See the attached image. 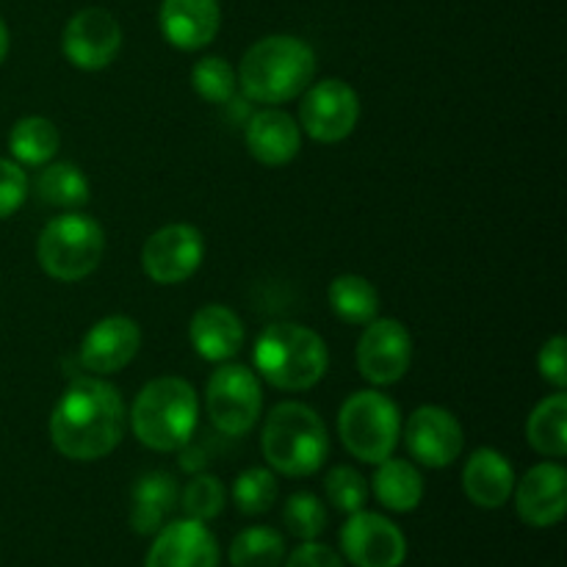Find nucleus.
I'll return each instance as SVG.
<instances>
[{
  "label": "nucleus",
  "instance_id": "f257e3e1",
  "mask_svg": "<svg viewBox=\"0 0 567 567\" xmlns=\"http://www.w3.org/2000/svg\"><path fill=\"white\" fill-rule=\"evenodd\" d=\"M125 424V402L105 377H75L50 413V443L61 457L94 463L120 446Z\"/></svg>",
  "mask_w": 567,
  "mask_h": 567
},
{
  "label": "nucleus",
  "instance_id": "f03ea898",
  "mask_svg": "<svg viewBox=\"0 0 567 567\" xmlns=\"http://www.w3.org/2000/svg\"><path fill=\"white\" fill-rule=\"evenodd\" d=\"M316 50L291 33L264 37L244 53L238 86L252 103L282 105L302 97L316 78Z\"/></svg>",
  "mask_w": 567,
  "mask_h": 567
},
{
  "label": "nucleus",
  "instance_id": "7ed1b4c3",
  "mask_svg": "<svg viewBox=\"0 0 567 567\" xmlns=\"http://www.w3.org/2000/svg\"><path fill=\"white\" fill-rule=\"evenodd\" d=\"M199 402L183 377H158L133 399L127 413L133 437L153 452H181L197 432Z\"/></svg>",
  "mask_w": 567,
  "mask_h": 567
},
{
  "label": "nucleus",
  "instance_id": "20e7f679",
  "mask_svg": "<svg viewBox=\"0 0 567 567\" xmlns=\"http://www.w3.org/2000/svg\"><path fill=\"white\" fill-rule=\"evenodd\" d=\"M255 369L271 388L297 393L310 391L330 369V349L324 338L305 324L280 321L269 324L255 341Z\"/></svg>",
  "mask_w": 567,
  "mask_h": 567
},
{
  "label": "nucleus",
  "instance_id": "39448f33",
  "mask_svg": "<svg viewBox=\"0 0 567 567\" xmlns=\"http://www.w3.org/2000/svg\"><path fill=\"white\" fill-rule=\"evenodd\" d=\"M260 449L271 471L282 476H313L330 454L321 415L302 402H280L266 415Z\"/></svg>",
  "mask_w": 567,
  "mask_h": 567
},
{
  "label": "nucleus",
  "instance_id": "423d86ee",
  "mask_svg": "<svg viewBox=\"0 0 567 567\" xmlns=\"http://www.w3.org/2000/svg\"><path fill=\"white\" fill-rule=\"evenodd\" d=\"M103 252V227L81 210H66L50 219L37 238L39 266L59 282H78L97 271Z\"/></svg>",
  "mask_w": 567,
  "mask_h": 567
},
{
  "label": "nucleus",
  "instance_id": "0eeeda50",
  "mask_svg": "<svg viewBox=\"0 0 567 567\" xmlns=\"http://www.w3.org/2000/svg\"><path fill=\"white\" fill-rule=\"evenodd\" d=\"M338 435L354 460L380 465L393 457L402 437L399 404L380 391H354L338 413Z\"/></svg>",
  "mask_w": 567,
  "mask_h": 567
},
{
  "label": "nucleus",
  "instance_id": "6e6552de",
  "mask_svg": "<svg viewBox=\"0 0 567 567\" xmlns=\"http://www.w3.org/2000/svg\"><path fill=\"white\" fill-rule=\"evenodd\" d=\"M205 410L221 435L244 437L252 432L264 410V388L258 374L241 363H221L205 388Z\"/></svg>",
  "mask_w": 567,
  "mask_h": 567
},
{
  "label": "nucleus",
  "instance_id": "1a4fd4ad",
  "mask_svg": "<svg viewBox=\"0 0 567 567\" xmlns=\"http://www.w3.org/2000/svg\"><path fill=\"white\" fill-rule=\"evenodd\" d=\"M360 120V97L341 78L310 83L299 105V127L313 142L338 144L349 138Z\"/></svg>",
  "mask_w": 567,
  "mask_h": 567
},
{
  "label": "nucleus",
  "instance_id": "9d476101",
  "mask_svg": "<svg viewBox=\"0 0 567 567\" xmlns=\"http://www.w3.org/2000/svg\"><path fill=\"white\" fill-rule=\"evenodd\" d=\"M205 260L203 233L186 221H175L144 241L142 269L155 286H181L188 277L197 275Z\"/></svg>",
  "mask_w": 567,
  "mask_h": 567
},
{
  "label": "nucleus",
  "instance_id": "9b49d317",
  "mask_svg": "<svg viewBox=\"0 0 567 567\" xmlns=\"http://www.w3.org/2000/svg\"><path fill=\"white\" fill-rule=\"evenodd\" d=\"M64 59L75 70L100 72L116 61L122 50V25L109 9L89 6L75 11L61 33Z\"/></svg>",
  "mask_w": 567,
  "mask_h": 567
},
{
  "label": "nucleus",
  "instance_id": "f8f14e48",
  "mask_svg": "<svg viewBox=\"0 0 567 567\" xmlns=\"http://www.w3.org/2000/svg\"><path fill=\"white\" fill-rule=\"evenodd\" d=\"M341 554L354 567H402L408 559L404 532L391 518L358 509L341 526Z\"/></svg>",
  "mask_w": 567,
  "mask_h": 567
},
{
  "label": "nucleus",
  "instance_id": "ddd939ff",
  "mask_svg": "<svg viewBox=\"0 0 567 567\" xmlns=\"http://www.w3.org/2000/svg\"><path fill=\"white\" fill-rule=\"evenodd\" d=\"M413 363V336L399 319H374L358 341V371L377 388L402 380Z\"/></svg>",
  "mask_w": 567,
  "mask_h": 567
},
{
  "label": "nucleus",
  "instance_id": "4468645a",
  "mask_svg": "<svg viewBox=\"0 0 567 567\" xmlns=\"http://www.w3.org/2000/svg\"><path fill=\"white\" fill-rule=\"evenodd\" d=\"M404 446L426 468H449L465 446L457 415L437 404H424L404 424Z\"/></svg>",
  "mask_w": 567,
  "mask_h": 567
},
{
  "label": "nucleus",
  "instance_id": "2eb2a0df",
  "mask_svg": "<svg viewBox=\"0 0 567 567\" xmlns=\"http://www.w3.org/2000/svg\"><path fill=\"white\" fill-rule=\"evenodd\" d=\"M142 349V327L131 316H105L83 336L78 360L94 377H109L133 363Z\"/></svg>",
  "mask_w": 567,
  "mask_h": 567
},
{
  "label": "nucleus",
  "instance_id": "dca6fc26",
  "mask_svg": "<svg viewBox=\"0 0 567 567\" xmlns=\"http://www.w3.org/2000/svg\"><path fill=\"white\" fill-rule=\"evenodd\" d=\"M153 537L144 567H219V543L199 520H172Z\"/></svg>",
  "mask_w": 567,
  "mask_h": 567
},
{
  "label": "nucleus",
  "instance_id": "f3484780",
  "mask_svg": "<svg viewBox=\"0 0 567 567\" xmlns=\"http://www.w3.org/2000/svg\"><path fill=\"white\" fill-rule=\"evenodd\" d=\"M515 513L535 529L557 526L567 513V471L559 463H540L515 482Z\"/></svg>",
  "mask_w": 567,
  "mask_h": 567
},
{
  "label": "nucleus",
  "instance_id": "a211bd4d",
  "mask_svg": "<svg viewBox=\"0 0 567 567\" xmlns=\"http://www.w3.org/2000/svg\"><path fill=\"white\" fill-rule=\"evenodd\" d=\"M158 25L166 42L177 50H203L221 25L219 0H161Z\"/></svg>",
  "mask_w": 567,
  "mask_h": 567
},
{
  "label": "nucleus",
  "instance_id": "6ab92c4d",
  "mask_svg": "<svg viewBox=\"0 0 567 567\" xmlns=\"http://www.w3.org/2000/svg\"><path fill=\"white\" fill-rule=\"evenodd\" d=\"M244 142L258 164L286 166L302 150V127L282 109H264L249 116Z\"/></svg>",
  "mask_w": 567,
  "mask_h": 567
},
{
  "label": "nucleus",
  "instance_id": "aec40b11",
  "mask_svg": "<svg viewBox=\"0 0 567 567\" xmlns=\"http://www.w3.org/2000/svg\"><path fill=\"white\" fill-rule=\"evenodd\" d=\"M188 338L197 354L208 363H230L247 341L244 321L227 305H203L188 321Z\"/></svg>",
  "mask_w": 567,
  "mask_h": 567
},
{
  "label": "nucleus",
  "instance_id": "412c9836",
  "mask_svg": "<svg viewBox=\"0 0 567 567\" xmlns=\"http://www.w3.org/2000/svg\"><path fill=\"white\" fill-rule=\"evenodd\" d=\"M463 491L476 507H504L515 491L513 465L496 449H476L463 468Z\"/></svg>",
  "mask_w": 567,
  "mask_h": 567
},
{
  "label": "nucleus",
  "instance_id": "4be33fe9",
  "mask_svg": "<svg viewBox=\"0 0 567 567\" xmlns=\"http://www.w3.org/2000/svg\"><path fill=\"white\" fill-rule=\"evenodd\" d=\"M181 502V487L175 476L166 471H150L138 476L133 485V504H131V526L136 535L153 537L161 526L166 524V515H172Z\"/></svg>",
  "mask_w": 567,
  "mask_h": 567
},
{
  "label": "nucleus",
  "instance_id": "5701e85b",
  "mask_svg": "<svg viewBox=\"0 0 567 567\" xmlns=\"http://www.w3.org/2000/svg\"><path fill=\"white\" fill-rule=\"evenodd\" d=\"M371 491L377 502L391 513H413L424 498V476L408 460L388 457L377 465Z\"/></svg>",
  "mask_w": 567,
  "mask_h": 567
},
{
  "label": "nucleus",
  "instance_id": "b1692460",
  "mask_svg": "<svg viewBox=\"0 0 567 567\" xmlns=\"http://www.w3.org/2000/svg\"><path fill=\"white\" fill-rule=\"evenodd\" d=\"M61 133L48 116H22L9 131L11 161L20 166H44L59 155Z\"/></svg>",
  "mask_w": 567,
  "mask_h": 567
},
{
  "label": "nucleus",
  "instance_id": "393cba45",
  "mask_svg": "<svg viewBox=\"0 0 567 567\" xmlns=\"http://www.w3.org/2000/svg\"><path fill=\"white\" fill-rule=\"evenodd\" d=\"M526 437L537 454L563 460L567 454V396L557 391L546 396L526 421Z\"/></svg>",
  "mask_w": 567,
  "mask_h": 567
},
{
  "label": "nucleus",
  "instance_id": "a878e982",
  "mask_svg": "<svg viewBox=\"0 0 567 567\" xmlns=\"http://www.w3.org/2000/svg\"><path fill=\"white\" fill-rule=\"evenodd\" d=\"M332 313L347 324L365 327L380 313V291L363 275H338L327 288Z\"/></svg>",
  "mask_w": 567,
  "mask_h": 567
},
{
  "label": "nucleus",
  "instance_id": "bb28decb",
  "mask_svg": "<svg viewBox=\"0 0 567 567\" xmlns=\"http://www.w3.org/2000/svg\"><path fill=\"white\" fill-rule=\"evenodd\" d=\"M37 194L42 203L53 205V208L78 210L92 197V186L81 166L70 164V161H50L37 177Z\"/></svg>",
  "mask_w": 567,
  "mask_h": 567
},
{
  "label": "nucleus",
  "instance_id": "cd10ccee",
  "mask_svg": "<svg viewBox=\"0 0 567 567\" xmlns=\"http://www.w3.org/2000/svg\"><path fill=\"white\" fill-rule=\"evenodd\" d=\"M286 559V540L271 526H249L230 543L233 567H280Z\"/></svg>",
  "mask_w": 567,
  "mask_h": 567
},
{
  "label": "nucleus",
  "instance_id": "c85d7f7f",
  "mask_svg": "<svg viewBox=\"0 0 567 567\" xmlns=\"http://www.w3.org/2000/svg\"><path fill=\"white\" fill-rule=\"evenodd\" d=\"M192 86L205 103L227 105L236 97L238 75L233 64L221 55H205L192 66Z\"/></svg>",
  "mask_w": 567,
  "mask_h": 567
},
{
  "label": "nucleus",
  "instance_id": "c756f323",
  "mask_svg": "<svg viewBox=\"0 0 567 567\" xmlns=\"http://www.w3.org/2000/svg\"><path fill=\"white\" fill-rule=\"evenodd\" d=\"M233 502H236L238 513L249 515H266L277 502V476L271 468H247L236 476L233 482Z\"/></svg>",
  "mask_w": 567,
  "mask_h": 567
},
{
  "label": "nucleus",
  "instance_id": "7c9ffc66",
  "mask_svg": "<svg viewBox=\"0 0 567 567\" xmlns=\"http://www.w3.org/2000/svg\"><path fill=\"white\" fill-rule=\"evenodd\" d=\"M227 504L225 485L219 482V476L214 474H194L192 482L181 491V502L177 507L183 509V515L192 520H199V524H208V520L219 518L221 509Z\"/></svg>",
  "mask_w": 567,
  "mask_h": 567
},
{
  "label": "nucleus",
  "instance_id": "2f4dec72",
  "mask_svg": "<svg viewBox=\"0 0 567 567\" xmlns=\"http://www.w3.org/2000/svg\"><path fill=\"white\" fill-rule=\"evenodd\" d=\"M282 524L297 540H316L327 529V507L319 496L302 491L293 493L282 507Z\"/></svg>",
  "mask_w": 567,
  "mask_h": 567
},
{
  "label": "nucleus",
  "instance_id": "473e14b6",
  "mask_svg": "<svg viewBox=\"0 0 567 567\" xmlns=\"http://www.w3.org/2000/svg\"><path fill=\"white\" fill-rule=\"evenodd\" d=\"M324 496L338 513L352 515L365 507L369 482H365V476L360 474V471H354L352 465H336V468L324 476Z\"/></svg>",
  "mask_w": 567,
  "mask_h": 567
},
{
  "label": "nucleus",
  "instance_id": "72a5a7b5",
  "mask_svg": "<svg viewBox=\"0 0 567 567\" xmlns=\"http://www.w3.org/2000/svg\"><path fill=\"white\" fill-rule=\"evenodd\" d=\"M28 188H31V181H28L25 169L17 161L0 158V221L22 208V203L28 199Z\"/></svg>",
  "mask_w": 567,
  "mask_h": 567
},
{
  "label": "nucleus",
  "instance_id": "f704fd0d",
  "mask_svg": "<svg viewBox=\"0 0 567 567\" xmlns=\"http://www.w3.org/2000/svg\"><path fill=\"white\" fill-rule=\"evenodd\" d=\"M537 371H540V377L548 382V385H554L557 391H565V385H567V341H565V336H554L543 343L540 354H537Z\"/></svg>",
  "mask_w": 567,
  "mask_h": 567
},
{
  "label": "nucleus",
  "instance_id": "c9c22d12",
  "mask_svg": "<svg viewBox=\"0 0 567 567\" xmlns=\"http://www.w3.org/2000/svg\"><path fill=\"white\" fill-rule=\"evenodd\" d=\"M282 567H347L343 557L336 548L324 546V543L305 540L302 546L293 548L291 557L282 559Z\"/></svg>",
  "mask_w": 567,
  "mask_h": 567
},
{
  "label": "nucleus",
  "instance_id": "e433bc0d",
  "mask_svg": "<svg viewBox=\"0 0 567 567\" xmlns=\"http://www.w3.org/2000/svg\"><path fill=\"white\" fill-rule=\"evenodd\" d=\"M181 468L188 471V474H199V471L205 468L203 452H197L192 443H186V446L181 449Z\"/></svg>",
  "mask_w": 567,
  "mask_h": 567
},
{
  "label": "nucleus",
  "instance_id": "4c0bfd02",
  "mask_svg": "<svg viewBox=\"0 0 567 567\" xmlns=\"http://www.w3.org/2000/svg\"><path fill=\"white\" fill-rule=\"evenodd\" d=\"M6 55H9V28L0 20V64L6 61Z\"/></svg>",
  "mask_w": 567,
  "mask_h": 567
}]
</instances>
